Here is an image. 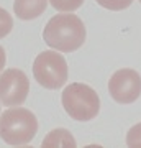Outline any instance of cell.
<instances>
[{
	"mask_svg": "<svg viewBox=\"0 0 141 148\" xmlns=\"http://www.w3.org/2000/svg\"><path fill=\"white\" fill-rule=\"evenodd\" d=\"M48 0H15L13 12L20 20H33L44 13Z\"/></svg>",
	"mask_w": 141,
	"mask_h": 148,
	"instance_id": "7",
	"label": "cell"
},
{
	"mask_svg": "<svg viewBox=\"0 0 141 148\" xmlns=\"http://www.w3.org/2000/svg\"><path fill=\"white\" fill-rule=\"evenodd\" d=\"M64 110L71 119L77 122H87L97 117L100 110V99L90 86L72 82L63 90L61 95Z\"/></svg>",
	"mask_w": 141,
	"mask_h": 148,
	"instance_id": "3",
	"label": "cell"
},
{
	"mask_svg": "<svg viewBox=\"0 0 141 148\" xmlns=\"http://www.w3.org/2000/svg\"><path fill=\"white\" fill-rule=\"evenodd\" d=\"M12 28H13V18L5 8L0 7V40L5 38L12 32Z\"/></svg>",
	"mask_w": 141,
	"mask_h": 148,
	"instance_id": "10",
	"label": "cell"
},
{
	"mask_svg": "<svg viewBox=\"0 0 141 148\" xmlns=\"http://www.w3.org/2000/svg\"><path fill=\"white\" fill-rule=\"evenodd\" d=\"M49 3L59 12H74L82 7L84 0H49Z\"/></svg>",
	"mask_w": 141,
	"mask_h": 148,
	"instance_id": "9",
	"label": "cell"
},
{
	"mask_svg": "<svg viewBox=\"0 0 141 148\" xmlns=\"http://www.w3.org/2000/svg\"><path fill=\"white\" fill-rule=\"evenodd\" d=\"M43 147H77V143L66 128H56L43 140Z\"/></svg>",
	"mask_w": 141,
	"mask_h": 148,
	"instance_id": "8",
	"label": "cell"
},
{
	"mask_svg": "<svg viewBox=\"0 0 141 148\" xmlns=\"http://www.w3.org/2000/svg\"><path fill=\"white\" fill-rule=\"evenodd\" d=\"M30 92V81L21 69H5L0 74V102L7 107L21 106Z\"/></svg>",
	"mask_w": 141,
	"mask_h": 148,
	"instance_id": "5",
	"label": "cell"
},
{
	"mask_svg": "<svg viewBox=\"0 0 141 148\" xmlns=\"http://www.w3.org/2000/svg\"><path fill=\"white\" fill-rule=\"evenodd\" d=\"M140 2H141V0H140Z\"/></svg>",
	"mask_w": 141,
	"mask_h": 148,
	"instance_id": "14",
	"label": "cell"
},
{
	"mask_svg": "<svg viewBox=\"0 0 141 148\" xmlns=\"http://www.w3.org/2000/svg\"><path fill=\"white\" fill-rule=\"evenodd\" d=\"M126 145L128 147H138L141 148V122L140 123H136V125H133V127L128 130V133H126Z\"/></svg>",
	"mask_w": 141,
	"mask_h": 148,
	"instance_id": "12",
	"label": "cell"
},
{
	"mask_svg": "<svg viewBox=\"0 0 141 148\" xmlns=\"http://www.w3.org/2000/svg\"><path fill=\"white\" fill-rule=\"evenodd\" d=\"M85 27L84 21L77 15L63 13V15H54L46 23L43 38L49 48L58 49L63 53L76 51L85 41Z\"/></svg>",
	"mask_w": 141,
	"mask_h": 148,
	"instance_id": "1",
	"label": "cell"
},
{
	"mask_svg": "<svg viewBox=\"0 0 141 148\" xmlns=\"http://www.w3.org/2000/svg\"><path fill=\"white\" fill-rule=\"evenodd\" d=\"M38 120L28 109L12 107L0 115V138L8 145H26L35 138Z\"/></svg>",
	"mask_w": 141,
	"mask_h": 148,
	"instance_id": "2",
	"label": "cell"
},
{
	"mask_svg": "<svg viewBox=\"0 0 141 148\" xmlns=\"http://www.w3.org/2000/svg\"><path fill=\"white\" fill-rule=\"evenodd\" d=\"M5 63H7V54H5V49L0 46V73H2V69L5 68Z\"/></svg>",
	"mask_w": 141,
	"mask_h": 148,
	"instance_id": "13",
	"label": "cell"
},
{
	"mask_svg": "<svg viewBox=\"0 0 141 148\" xmlns=\"http://www.w3.org/2000/svg\"><path fill=\"white\" fill-rule=\"evenodd\" d=\"M108 92L118 104H131L141 95V76L135 69H118L108 81Z\"/></svg>",
	"mask_w": 141,
	"mask_h": 148,
	"instance_id": "6",
	"label": "cell"
},
{
	"mask_svg": "<svg viewBox=\"0 0 141 148\" xmlns=\"http://www.w3.org/2000/svg\"><path fill=\"white\" fill-rule=\"evenodd\" d=\"M97 3L100 7H104L107 10H113V12H120L125 10L133 3V0H97Z\"/></svg>",
	"mask_w": 141,
	"mask_h": 148,
	"instance_id": "11",
	"label": "cell"
},
{
	"mask_svg": "<svg viewBox=\"0 0 141 148\" xmlns=\"http://www.w3.org/2000/svg\"><path fill=\"white\" fill-rule=\"evenodd\" d=\"M33 76L44 89H59L67 81V63L58 51H43L33 63Z\"/></svg>",
	"mask_w": 141,
	"mask_h": 148,
	"instance_id": "4",
	"label": "cell"
}]
</instances>
